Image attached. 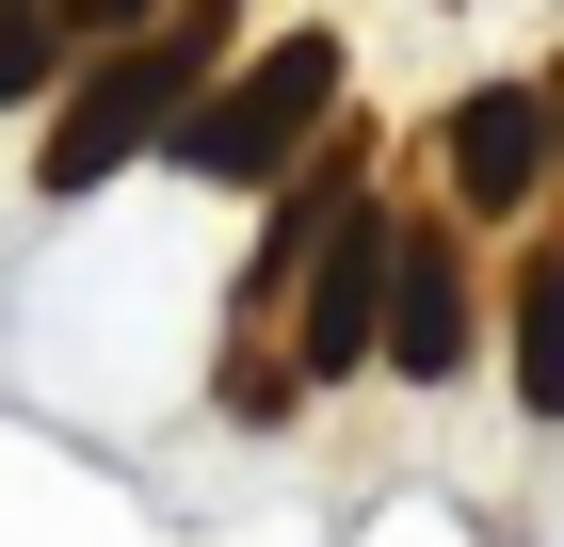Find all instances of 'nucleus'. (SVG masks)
Wrapping results in <instances>:
<instances>
[{
	"label": "nucleus",
	"mask_w": 564,
	"mask_h": 547,
	"mask_svg": "<svg viewBox=\"0 0 564 547\" xmlns=\"http://www.w3.org/2000/svg\"><path fill=\"white\" fill-rule=\"evenodd\" d=\"M388 291H403V226L339 210L323 242H306V338H291V371H306V386L388 371Z\"/></svg>",
	"instance_id": "obj_3"
},
{
	"label": "nucleus",
	"mask_w": 564,
	"mask_h": 547,
	"mask_svg": "<svg viewBox=\"0 0 564 547\" xmlns=\"http://www.w3.org/2000/svg\"><path fill=\"white\" fill-rule=\"evenodd\" d=\"M517 403H532V419H564V242L517 258Z\"/></svg>",
	"instance_id": "obj_6"
},
{
	"label": "nucleus",
	"mask_w": 564,
	"mask_h": 547,
	"mask_svg": "<svg viewBox=\"0 0 564 547\" xmlns=\"http://www.w3.org/2000/svg\"><path fill=\"white\" fill-rule=\"evenodd\" d=\"M549 162H564V113H549L532 81L452 97V194H468V210H532V194H549Z\"/></svg>",
	"instance_id": "obj_4"
},
{
	"label": "nucleus",
	"mask_w": 564,
	"mask_h": 547,
	"mask_svg": "<svg viewBox=\"0 0 564 547\" xmlns=\"http://www.w3.org/2000/svg\"><path fill=\"white\" fill-rule=\"evenodd\" d=\"M210 48H226V0H177V17L113 33V65H97V81L65 97V129L33 145V177H48V194H97L113 162L177 145V129H194V81H210Z\"/></svg>",
	"instance_id": "obj_1"
},
{
	"label": "nucleus",
	"mask_w": 564,
	"mask_h": 547,
	"mask_svg": "<svg viewBox=\"0 0 564 547\" xmlns=\"http://www.w3.org/2000/svg\"><path fill=\"white\" fill-rule=\"evenodd\" d=\"M323 97H339V33H274L259 65L210 97V113L177 129V162H194V177H242V194H259V177H291L306 145H323Z\"/></svg>",
	"instance_id": "obj_2"
},
{
	"label": "nucleus",
	"mask_w": 564,
	"mask_h": 547,
	"mask_svg": "<svg viewBox=\"0 0 564 547\" xmlns=\"http://www.w3.org/2000/svg\"><path fill=\"white\" fill-rule=\"evenodd\" d=\"M388 371L403 386H452L468 371V226H403V291H388Z\"/></svg>",
	"instance_id": "obj_5"
},
{
	"label": "nucleus",
	"mask_w": 564,
	"mask_h": 547,
	"mask_svg": "<svg viewBox=\"0 0 564 547\" xmlns=\"http://www.w3.org/2000/svg\"><path fill=\"white\" fill-rule=\"evenodd\" d=\"M226 419H291V371L274 354H226Z\"/></svg>",
	"instance_id": "obj_7"
},
{
	"label": "nucleus",
	"mask_w": 564,
	"mask_h": 547,
	"mask_svg": "<svg viewBox=\"0 0 564 547\" xmlns=\"http://www.w3.org/2000/svg\"><path fill=\"white\" fill-rule=\"evenodd\" d=\"M145 17H162V0H65V33H97V48H113V33H145Z\"/></svg>",
	"instance_id": "obj_8"
}]
</instances>
